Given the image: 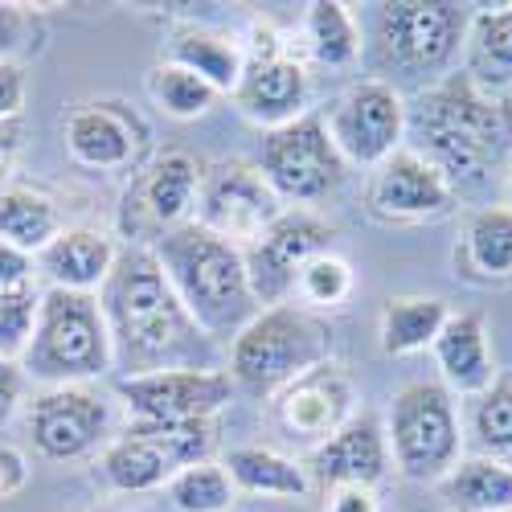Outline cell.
<instances>
[{"label":"cell","mask_w":512,"mask_h":512,"mask_svg":"<svg viewBox=\"0 0 512 512\" xmlns=\"http://www.w3.org/2000/svg\"><path fill=\"white\" fill-rule=\"evenodd\" d=\"M508 197H512V177H508Z\"/></svg>","instance_id":"7bdbcfd3"},{"label":"cell","mask_w":512,"mask_h":512,"mask_svg":"<svg viewBox=\"0 0 512 512\" xmlns=\"http://www.w3.org/2000/svg\"><path fill=\"white\" fill-rule=\"evenodd\" d=\"M111 431V406L78 386H58L50 394H41L29 410V435L33 447L46 459H78L95 451Z\"/></svg>","instance_id":"4fadbf2b"},{"label":"cell","mask_w":512,"mask_h":512,"mask_svg":"<svg viewBox=\"0 0 512 512\" xmlns=\"http://www.w3.org/2000/svg\"><path fill=\"white\" fill-rule=\"evenodd\" d=\"M447 304L435 295H402L390 300L381 312V353L386 357H410L435 345V336L447 324Z\"/></svg>","instance_id":"484cf974"},{"label":"cell","mask_w":512,"mask_h":512,"mask_svg":"<svg viewBox=\"0 0 512 512\" xmlns=\"http://www.w3.org/2000/svg\"><path fill=\"white\" fill-rule=\"evenodd\" d=\"M455 201V189L443 181L435 164H426L418 152H394L377 164L369 181V209L386 222H418L439 218Z\"/></svg>","instance_id":"9a60e30c"},{"label":"cell","mask_w":512,"mask_h":512,"mask_svg":"<svg viewBox=\"0 0 512 512\" xmlns=\"http://www.w3.org/2000/svg\"><path fill=\"white\" fill-rule=\"evenodd\" d=\"M25 13L13 9V5H0V62H9L13 50H21V41H25Z\"/></svg>","instance_id":"f35d334b"},{"label":"cell","mask_w":512,"mask_h":512,"mask_svg":"<svg viewBox=\"0 0 512 512\" xmlns=\"http://www.w3.org/2000/svg\"><path fill=\"white\" fill-rule=\"evenodd\" d=\"M29 275H33V254H25V250H17L9 242H0V291L29 283Z\"/></svg>","instance_id":"74e56055"},{"label":"cell","mask_w":512,"mask_h":512,"mask_svg":"<svg viewBox=\"0 0 512 512\" xmlns=\"http://www.w3.org/2000/svg\"><path fill=\"white\" fill-rule=\"evenodd\" d=\"M328 512H377L373 488H336V492H328Z\"/></svg>","instance_id":"ab89813d"},{"label":"cell","mask_w":512,"mask_h":512,"mask_svg":"<svg viewBox=\"0 0 512 512\" xmlns=\"http://www.w3.org/2000/svg\"><path fill=\"white\" fill-rule=\"evenodd\" d=\"M99 472L115 492H152V488L173 480L181 467H177L173 455H168V447L160 443V435L152 431V426L136 422L123 439H115L103 451Z\"/></svg>","instance_id":"7402d4cb"},{"label":"cell","mask_w":512,"mask_h":512,"mask_svg":"<svg viewBox=\"0 0 512 512\" xmlns=\"http://www.w3.org/2000/svg\"><path fill=\"white\" fill-rule=\"evenodd\" d=\"M17 136H21L17 119L0 123V177H5V168H9V164H13V156H17Z\"/></svg>","instance_id":"b9f144b4"},{"label":"cell","mask_w":512,"mask_h":512,"mask_svg":"<svg viewBox=\"0 0 512 512\" xmlns=\"http://www.w3.org/2000/svg\"><path fill=\"white\" fill-rule=\"evenodd\" d=\"M472 9L451 0H394L377 5V58L402 78H431L463 50Z\"/></svg>","instance_id":"8992f818"},{"label":"cell","mask_w":512,"mask_h":512,"mask_svg":"<svg viewBox=\"0 0 512 512\" xmlns=\"http://www.w3.org/2000/svg\"><path fill=\"white\" fill-rule=\"evenodd\" d=\"M336 230L316 218L308 209H283L279 218L263 230L259 242L242 246V263H246V283L254 304L263 312L279 308L287 295L295 291V279H300L304 263L328 254Z\"/></svg>","instance_id":"9c48e42d"},{"label":"cell","mask_w":512,"mask_h":512,"mask_svg":"<svg viewBox=\"0 0 512 512\" xmlns=\"http://www.w3.org/2000/svg\"><path fill=\"white\" fill-rule=\"evenodd\" d=\"M152 254L164 271V279L173 283L177 300L185 312L197 320V328L209 340L238 336L263 308L254 304L250 283H246V263L242 246L209 234L197 222L173 226L156 234Z\"/></svg>","instance_id":"3957f363"},{"label":"cell","mask_w":512,"mask_h":512,"mask_svg":"<svg viewBox=\"0 0 512 512\" xmlns=\"http://www.w3.org/2000/svg\"><path fill=\"white\" fill-rule=\"evenodd\" d=\"M390 443L402 476L439 484L459 463V414L439 381H414L390 406Z\"/></svg>","instance_id":"52a82bcc"},{"label":"cell","mask_w":512,"mask_h":512,"mask_svg":"<svg viewBox=\"0 0 512 512\" xmlns=\"http://www.w3.org/2000/svg\"><path fill=\"white\" fill-rule=\"evenodd\" d=\"M115 394L132 406L136 422H197L213 418L234 398V377L222 369H168L119 377Z\"/></svg>","instance_id":"7c38bea8"},{"label":"cell","mask_w":512,"mask_h":512,"mask_svg":"<svg viewBox=\"0 0 512 512\" xmlns=\"http://www.w3.org/2000/svg\"><path fill=\"white\" fill-rule=\"evenodd\" d=\"M21 361L25 373H33L37 381H54V390L103 377L115 361V349L95 295L66 287L41 291L37 324Z\"/></svg>","instance_id":"277c9868"},{"label":"cell","mask_w":512,"mask_h":512,"mask_svg":"<svg viewBox=\"0 0 512 512\" xmlns=\"http://www.w3.org/2000/svg\"><path fill=\"white\" fill-rule=\"evenodd\" d=\"M472 435L484 455H492V459L512 455V377H496L476 398Z\"/></svg>","instance_id":"1f68e13d"},{"label":"cell","mask_w":512,"mask_h":512,"mask_svg":"<svg viewBox=\"0 0 512 512\" xmlns=\"http://www.w3.org/2000/svg\"><path fill=\"white\" fill-rule=\"evenodd\" d=\"M29 484V463L17 447H0V500H13Z\"/></svg>","instance_id":"8d00e7d4"},{"label":"cell","mask_w":512,"mask_h":512,"mask_svg":"<svg viewBox=\"0 0 512 512\" xmlns=\"http://www.w3.org/2000/svg\"><path fill=\"white\" fill-rule=\"evenodd\" d=\"M197 209L209 234H218L234 246L259 242L263 230L283 213V201L250 160H218L201 173L197 185Z\"/></svg>","instance_id":"30bf717a"},{"label":"cell","mask_w":512,"mask_h":512,"mask_svg":"<svg viewBox=\"0 0 512 512\" xmlns=\"http://www.w3.org/2000/svg\"><path fill=\"white\" fill-rule=\"evenodd\" d=\"M37 304H41V291L33 283L0 291V357L5 361L21 357L29 349V336L37 324Z\"/></svg>","instance_id":"836d02e7"},{"label":"cell","mask_w":512,"mask_h":512,"mask_svg":"<svg viewBox=\"0 0 512 512\" xmlns=\"http://www.w3.org/2000/svg\"><path fill=\"white\" fill-rule=\"evenodd\" d=\"M308 41L320 66H353L361 54V37L345 5L336 0H316L308 9Z\"/></svg>","instance_id":"f546056e"},{"label":"cell","mask_w":512,"mask_h":512,"mask_svg":"<svg viewBox=\"0 0 512 512\" xmlns=\"http://www.w3.org/2000/svg\"><path fill=\"white\" fill-rule=\"evenodd\" d=\"M386 463H390L386 435H381V426H377L373 414H361V418H349L324 443H316V451L304 463V472L324 492H336V488H373L381 476H386Z\"/></svg>","instance_id":"2e32d148"},{"label":"cell","mask_w":512,"mask_h":512,"mask_svg":"<svg viewBox=\"0 0 512 512\" xmlns=\"http://www.w3.org/2000/svg\"><path fill=\"white\" fill-rule=\"evenodd\" d=\"M168 496L181 512H226L234 500V484L226 467L218 463H193L168 480Z\"/></svg>","instance_id":"d6a6232c"},{"label":"cell","mask_w":512,"mask_h":512,"mask_svg":"<svg viewBox=\"0 0 512 512\" xmlns=\"http://www.w3.org/2000/svg\"><path fill=\"white\" fill-rule=\"evenodd\" d=\"M103 320L111 332L115 361L123 377L168 373V369H213V340L177 300L164 279L156 254L132 246L115 254V267L103 283Z\"/></svg>","instance_id":"6da1fadb"},{"label":"cell","mask_w":512,"mask_h":512,"mask_svg":"<svg viewBox=\"0 0 512 512\" xmlns=\"http://www.w3.org/2000/svg\"><path fill=\"white\" fill-rule=\"evenodd\" d=\"M406 132L418 144L414 152L435 164L451 189H472L488 181L512 148V107L451 74L418 95L406 111Z\"/></svg>","instance_id":"7a4b0ae2"},{"label":"cell","mask_w":512,"mask_h":512,"mask_svg":"<svg viewBox=\"0 0 512 512\" xmlns=\"http://www.w3.org/2000/svg\"><path fill=\"white\" fill-rule=\"evenodd\" d=\"M95 512H111V508H95Z\"/></svg>","instance_id":"ee69618b"},{"label":"cell","mask_w":512,"mask_h":512,"mask_svg":"<svg viewBox=\"0 0 512 512\" xmlns=\"http://www.w3.org/2000/svg\"><path fill=\"white\" fill-rule=\"evenodd\" d=\"M431 349L439 357L447 390H455V394L480 398L492 386V381L500 377L496 373V361H492V349H488V332H484V316L480 312L447 316V324L435 336Z\"/></svg>","instance_id":"d6986e66"},{"label":"cell","mask_w":512,"mask_h":512,"mask_svg":"<svg viewBox=\"0 0 512 512\" xmlns=\"http://www.w3.org/2000/svg\"><path fill=\"white\" fill-rule=\"evenodd\" d=\"M349 410H353V386L328 361L304 377H295L291 386H283L275 402V418L291 439H320V443L349 422Z\"/></svg>","instance_id":"e0dca14e"},{"label":"cell","mask_w":512,"mask_h":512,"mask_svg":"<svg viewBox=\"0 0 512 512\" xmlns=\"http://www.w3.org/2000/svg\"><path fill=\"white\" fill-rule=\"evenodd\" d=\"M439 492L455 512H512V463L492 455L459 459L439 480Z\"/></svg>","instance_id":"d4e9b609"},{"label":"cell","mask_w":512,"mask_h":512,"mask_svg":"<svg viewBox=\"0 0 512 512\" xmlns=\"http://www.w3.org/2000/svg\"><path fill=\"white\" fill-rule=\"evenodd\" d=\"M259 173L267 177L279 201L304 209L345 181V156L336 152L324 115H300L263 136Z\"/></svg>","instance_id":"ba28073f"},{"label":"cell","mask_w":512,"mask_h":512,"mask_svg":"<svg viewBox=\"0 0 512 512\" xmlns=\"http://www.w3.org/2000/svg\"><path fill=\"white\" fill-rule=\"evenodd\" d=\"M66 148L82 168H95V173L132 168L148 148V123L127 103L99 99L66 119Z\"/></svg>","instance_id":"5bb4252c"},{"label":"cell","mask_w":512,"mask_h":512,"mask_svg":"<svg viewBox=\"0 0 512 512\" xmlns=\"http://www.w3.org/2000/svg\"><path fill=\"white\" fill-rule=\"evenodd\" d=\"M168 66H181L189 74H197L201 82H209L213 91H234L238 78L246 70V58L234 41L205 33V29H185L168 41Z\"/></svg>","instance_id":"4316f807"},{"label":"cell","mask_w":512,"mask_h":512,"mask_svg":"<svg viewBox=\"0 0 512 512\" xmlns=\"http://www.w3.org/2000/svg\"><path fill=\"white\" fill-rule=\"evenodd\" d=\"M295 287H300V295H304L308 304L332 308V304H340L353 291V271H349L345 259H336V254H320V259L304 263Z\"/></svg>","instance_id":"e575fe53"},{"label":"cell","mask_w":512,"mask_h":512,"mask_svg":"<svg viewBox=\"0 0 512 512\" xmlns=\"http://www.w3.org/2000/svg\"><path fill=\"white\" fill-rule=\"evenodd\" d=\"M324 127L336 144V152L345 156V164H381L402 148L406 136V103L394 91V82H357L353 91H345L324 115Z\"/></svg>","instance_id":"8fae6325"},{"label":"cell","mask_w":512,"mask_h":512,"mask_svg":"<svg viewBox=\"0 0 512 512\" xmlns=\"http://www.w3.org/2000/svg\"><path fill=\"white\" fill-rule=\"evenodd\" d=\"M234 99H238V111L246 119L263 123L271 132V127H283L291 119H300L304 99H308V74H304L300 62L279 54V50L254 54L246 62L242 78H238Z\"/></svg>","instance_id":"ac0fdd59"},{"label":"cell","mask_w":512,"mask_h":512,"mask_svg":"<svg viewBox=\"0 0 512 512\" xmlns=\"http://www.w3.org/2000/svg\"><path fill=\"white\" fill-rule=\"evenodd\" d=\"M332 353V332L312 312L279 304L254 316L230 349V377L254 394H275L295 377L312 373Z\"/></svg>","instance_id":"5b68a950"},{"label":"cell","mask_w":512,"mask_h":512,"mask_svg":"<svg viewBox=\"0 0 512 512\" xmlns=\"http://www.w3.org/2000/svg\"><path fill=\"white\" fill-rule=\"evenodd\" d=\"M37 267L50 279V287L95 291V287L107 283V275L115 267V246L99 230L74 226V230H62L46 250L37 254Z\"/></svg>","instance_id":"ffe728a7"},{"label":"cell","mask_w":512,"mask_h":512,"mask_svg":"<svg viewBox=\"0 0 512 512\" xmlns=\"http://www.w3.org/2000/svg\"><path fill=\"white\" fill-rule=\"evenodd\" d=\"M17 394H21V373H17V365H13V361L0 357V422H5V418L13 414Z\"/></svg>","instance_id":"60d3db41"},{"label":"cell","mask_w":512,"mask_h":512,"mask_svg":"<svg viewBox=\"0 0 512 512\" xmlns=\"http://www.w3.org/2000/svg\"><path fill=\"white\" fill-rule=\"evenodd\" d=\"M197 185H201V168L193 164V156L164 152L152 160V168L140 181V209L152 218V226H160V234L185 226V213L197 201Z\"/></svg>","instance_id":"cb8c5ba5"},{"label":"cell","mask_w":512,"mask_h":512,"mask_svg":"<svg viewBox=\"0 0 512 512\" xmlns=\"http://www.w3.org/2000/svg\"><path fill=\"white\" fill-rule=\"evenodd\" d=\"M463 78L496 99L512 91V5L472 13L463 37Z\"/></svg>","instance_id":"44dd1931"},{"label":"cell","mask_w":512,"mask_h":512,"mask_svg":"<svg viewBox=\"0 0 512 512\" xmlns=\"http://www.w3.org/2000/svg\"><path fill=\"white\" fill-rule=\"evenodd\" d=\"M148 95L164 115H173V119H197L218 103V91H213L209 82H201L197 74H189L181 66H168V62L148 74Z\"/></svg>","instance_id":"4dcf8cb0"},{"label":"cell","mask_w":512,"mask_h":512,"mask_svg":"<svg viewBox=\"0 0 512 512\" xmlns=\"http://www.w3.org/2000/svg\"><path fill=\"white\" fill-rule=\"evenodd\" d=\"M25 103V74L13 62H0V123H9L21 115Z\"/></svg>","instance_id":"d590c367"},{"label":"cell","mask_w":512,"mask_h":512,"mask_svg":"<svg viewBox=\"0 0 512 512\" xmlns=\"http://www.w3.org/2000/svg\"><path fill=\"white\" fill-rule=\"evenodd\" d=\"M226 476L234 488L254 496H304L312 488L304 463H291L267 447H234L226 455Z\"/></svg>","instance_id":"83f0119b"},{"label":"cell","mask_w":512,"mask_h":512,"mask_svg":"<svg viewBox=\"0 0 512 512\" xmlns=\"http://www.w3.org/2000/svg\"><path fill=\"white\" fill-rule=\"evenodd\" d=\"M455 263L467 279H480V283L512 279V209H504V205L476 209L472 218H467Z\"/></svg>","instance_id":"603a6c76"},{"label":"cell","mask_w":512,"mask_h":512,"mask_svg":"<svg viewBox=\"0 0 512 512\" xmlns=\"http://www.w3.org/2000/svg\"><path fill=\"white\" fill-rule=\"evenodd\" d=\"M62 234L58 205L33 189H0V242L25 254H41Z\"/></svg>","instance_id":"f1b7e54d"}]
</instances>
